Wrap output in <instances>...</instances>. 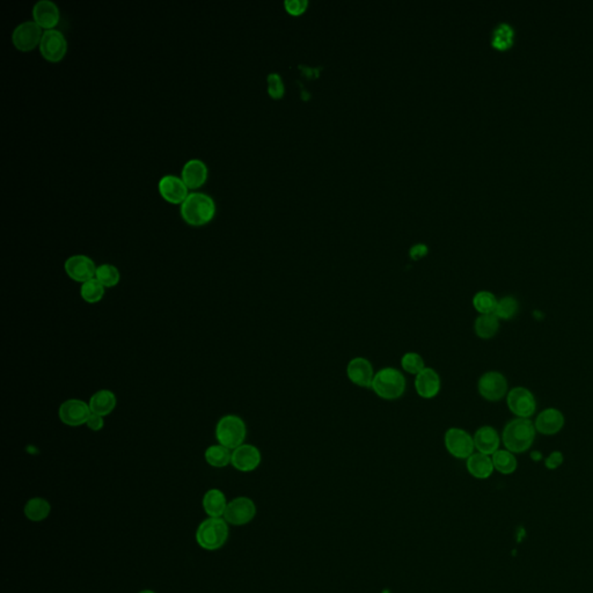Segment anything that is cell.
I'll list each match as a JSON object with an SVG mask.
<instances>
[{"label":"cell","instance_id":"6da1fadb","mask_svg":"<svg viewBox=\"0 0 593 593\" xmlns=\"http://www.w3.org/2000/svg\"><path fill=\"white\" fill-rule=\"evenodd\" d=\"M535 430L534 423L531 422L529 419H516L510 421L504 426L502 432V443L508 451L513 452L515 455L525 453L532 448L534 443Z\"/></svg>","mask_w":593,"mask_h":593},{"label":"cell","instance_id":"7a4b0ae2","mask_svg":"<svg viewBox=\"0 0 593 593\" xmlns=\"http://www.w3.org/2000/svg\"><path fill=\"white\" fill-rule=\"evenodd\" d=\"M371 390L383 400H397L406 393L407 379L402 371L386 366L376 372Z\"/></svg>","mask_w":593,"mask_h":593},{"label":"cell","instance_id":"3957f363","mask_svg":"<svg viewBox=\"0 0 593 593\" xmlns=\"http://www.w3.org/2000/svg\"><path fill=\"white\" fill-rule=\"evenodd\" d=\"M216 215V203L205 193H191L181 204V216L191 226L205 225Z\"/></svg>","mask_w":593,"mask_h":593},{"label":"cell","instance_id":"277c9868","mask_svg":"<svg viewBox=\"0 0 593 593\" xmlns=\"http://www.w3.org/2000/svg\"><path fill=\"white\" fill-rule=\"evenodd\" d=\"M247 437V426L241 417L236 415H225L218 421L216 426V438L218 444L236 450L240 445L245 444Z\"/></svg>","mask_w":593,"mask_h":593},{"label":"cell","instance_id":"5b68a950","mask_svg":"<svg viewBox=\"0 0 593 593\" xmlns=\"http://www.w3.org/2000/svg\"><path fill=\"white\" fill-rule=\"evenodd\" d=\"M229 538V526L225 519L210 517L197 529L196 540L198 545L207 551H217L225 545Z\"/></svg>","mask_w":593,"mask_h":593},{"label":"cell","instance_id":"8992f818","mask_svg":"<svg viewBox=\"0 0 593 593\" xmlns=\"http://www.w3.org/2000/svg\"><path fill=\"white\" fill-rule=\"evenodd\" d=\"M444 446L453 458L467 460L475 452L474 439L469 432L461 428H450L444 435Z\"/></svg>","mask_w":593,"mask_h":593},{"label":"cell","instance_id":"52a82bcc","mask_svg":"<svg viewBox=\"0 0 593 593\" xmlns=\"http://www.w3.org/2000/svg\"><path fill=\"white\" fill-rule=\"evenodd\" d=\"M477 390L484 400L497 402L509 393V384L505 376L497 371H488L477 381Z\"/></svg>","mask_w":593,"mask_h":593},{"label":"cell","instance_id":"ba28073f","mask_svg":"<svg viewBox=\"0 0 593 593\" xmlns=\"http://www.w3.org/2000/svg\"><path fill=\"white\" fill-rule=\"evenodd\" d=\"M506 405L510 412L518 419H529L537 412L534 394L526 387H513L506 395Z\"/></svg>","mask_w":593,"mask_h":593},{"label":"cell","instance_id":"9c48e42d","mask_svg":"<svg viewBox=\"0 0 593 593\" xmlns=\"http://www.w3.org/2000/svg\"><path fill=\"white\" fill-rule=\"evenodd\" d=\"M42 27L36 23L34 20H28L19 23L12 32V41L14 47L21 52H30L36 47H40L42 40Z\"/></svg>","mask_w":593,"mask_h":593},{"label":"cell","instance_id":"30bf717a","mask_svg":"<svg viewBox=\"0 0 593 593\" xmlns=\"http://www.w3.org/2000/svg\"><path fill=\"white\" fill-rule=\"evenodd\" d=\"M40 52L47 61H56L64 59L68 52V40L59 30H44L40 43Z\"/></svg>","mask_w":593,"mask_h":593},{"label":"cell","instance_id":"8fae6325","mask_svg":"<svg viewBox=\"0 0 593 593\" xmlns=\"http://www.w3.org/2000/svg\"><path fill=\"white\" fill-rule=\"evenodd\" d=\"M256 515V505L248 497H236L226 506L224 519L232 525L248 524Z\"/></svg>","mask_w":593,"mask_h":593},{"label":"cell","instance_id":"7c38bea8","mask_svg":"<svg viewBox=\"0 0 593 593\" xmlns=\"http://www.w3.org/2000/svg\"><path fill=\"white\" fill-rule=\"evenodd\" d=\"M97 265L88 255H72L65 261V272L68 277L78 283H85L95 278Z\"/></svg>","mask_w":593,"mask_h":593},{"label":"cell","instance_id":"4fadbf2b","mask_svg":"<svg viewBox=\"0 0 593 593\" xmlns=\"http://www.w3.org/2000/svg\"><path fill=\"white\" fill-rule=\"evenodd\" d=\"M90 412V405L79 399H70L61 403L59 409V419L65 426H80L88 422Z\"/></svg>","mask_w":593,"mask_h":593},{"label":"cell","instance_id":"5bb4252c","mask_svg":"<svg viewBox=\"0 0 593 593\" xmlns=\"http://www.w3.org/2000/svg\"><path fill=\"white\" fill-rule=\"evenodd\" d=\"M373 365L365 357H354L347 365V377L352 384L361 388H371L373 383Z\"/></svg>","mask_w":593,"mask_h":593},{"label":"cell","instance_id":"9a60e30c","mask_svg":"<svg viewBox=\"0 0 593 593\" xmlns=\"http://www.w3.org/2000/svg\"><path fill=\"white\" fill-rule=\"evenodd\" d=\"M261 452L255 445L242 444L232 451L231 465L236 471L249 473L261 465Z\"/></svg>","mask_w":593,"mask_h":593},{"label":"cell","instance_id":"2e32d148","mask_svg":"<svg viewBox=\"0 0 593 593\" xmlns=\"http://www.w3.org/2000/svg\"><path fill=\"white\" fill-rule=\"evenodd\" d=\"M159 193L172 204H182L189 195V188L180 176L164 175L158 184Z\"/></svg>","mask_w":593,"mask_h":593},{"label":"cell","instance_id":"e0dca14e","mask_svg":"<svg viewBox=\"0 0 593 593\" xmlns=\"http://www.w3.org/2000/svg\"><path fill=\"white\" fill-rule=\"evenodd\" d=\"M414 385L419 397L424 400H431L441 393L442 379L435 369L426 368L415 376Z\"/></svg>","mask_w":593,"mask_h":593},{"label":"cell","instance_id":"ac0fdd59","mask_svg":"<svg viewBox=\"0 0 593 593\" xmlns=\"http://www.w3.org/2000/svg\"><path fill=\"white\" fill-rule=\"evenodd\" d=\"M535 430L544 436H554L563 429L565 419L561 410L547 408L539 413L534 422Z\"/></svg>","mask_w":593,"mask_h":593},{"label":"cell","instance_id":"d6986e66","mask_svg":"<svg viewBox=\"0 0 593 593\" xmlns=\"http://www.w3.org/2000/svg\"><path fill=\"white\" fill-rule=\"evenodd\" d=\"M32 18L43 30H55L61 19V12L52 0H39L32 7Z\"/></svg>","mask_w":593,"mask_h":593},{"label":"cell","instance_id":"ffe728a7","mask_svg":"<svg viewBox=\"0 0 593 593\" xmlns=\"http://www.w3.org/2000/svg\"><path fill=\"white\" fill-rule=\"evenodd\" d=\"M473 439L477 452L491 457L495 452L500 450L502 437L493 426H484L475 431Z\"/></svg>","mask_w":593,"mask_h":593},{"label":"cell","instance_id":"44dd1931","mask_svg":"<svg viewBox=\"0 0 593 593\" xmlns=\"http://www.w3.org/2000/svg\"><path fill=\"white\" fill-rule=\"evenodd\" d=\"M208 166L203 160L200 159H191L184 164L182 172H181V178L186 182L189 189H196L203 186L208 180Z\"/></svg>","mask_w":593,"mask_h":593},{"label":"cell","instance_id":"7402d4cb","mask_svg":"<svg viewBox=\"0 0 593 593\" xmlns=\"http://www.w3.org/2000/svg\"><path fill=\"white\" fill-rule=\"evenodd\" d=\"M466 468L468 473L477 480H487L495 471L491 457L480 452H474L466 460Z\"/></svg>","mask_w":593,"mask_h":593},{"label":"cell","instance_id":"603a6c76","mask_svg":"<svg viewBox=\"0 0 593 593\" xmlns=\"http://www.w3.org/2000/svg\"><path fill=\"white\" fill-rule=\"evenodd\" d=\"M116 397L112 390H100L90 397L88 405L92 413L106 417L113 413L114 409L116 408Z\"/></svg>","mask_w":593,"mask_h":593},{"label":"cell","instance_id":"cb8c5ba5","mask_svg":"<svg viewBox=\"0 0 593 593\" xmlns=\"http://www.w3.org/2000/svg\"><path fill=\"white\" fill-rule=\"evenodd\" d=\"M501 320L495 314H480L475 319V335L481 340H490L500 330Z\"/></svg>","mask_w":593,"mask_h":593},{"label":"cell","instance_id":"d4e9b609","mask_svg":"<svg viewBox=\"0 0 593 593\" xmlns=\"http://www.w3.org/2000/svg\"><path fill=\"white\" fill-rule=\"evenodd\" d=\"M226 497L220 489H210L203 497V508L205 513L212 518H220L225 513Z\"/></svg>","mask_w":593,"mask_h":593},{"label":"cell","instance_id":"484cf974","mask_svg":"<svg viewBox=\"0 0 593 593\" xmlns=\"http://www.w3.org/2000/svg\"><path fill=\"white\" fill-rule=\"evenodd\" d=\"M491 460H493L495 471L498 472L501 474H513L518 467L516 455L513 452L508 451V450H501L500 448L498 451L495 452L491 455Z\"/></svg>","mask_w":593,"mask_h":593},{"label":"cell","instance_id":"4316f807","mask_svg":"<svg viewBox=\"0 0 593 593\" xmlns=\"http://www.w3.org/2000/svg\"><path fill=\"white\" fill-rule=\"evenodd\" d=\"M204 458L212 467L222 468L231 464L232 451L220 444L211 445L205 450Z\"/></svg>","mask_w":593,"mask_h":593},{"label":"cell","instance_id":"83f0119b","mask_svg":"<svg viewBox=\"0 0 593 593\" xmlns=\"http://www.w3.org/2000/svg\"><path fill=\"white\" fill-rule=\"evenodd\" d=\"M52 506L44 498L35 497L27 502L25 506V515L32 522H42L49 516Z\"/></svg>","mask_w":593,"mask_h":593},{"label":"cell","instance_id":"f1b7e54d","mask_svg":"<svg viewBox=\"0 0 593 593\" xmlns=\"http://www.w3.org/2000/svg\"><path fill=\"white\" fill-rule=\"evenodd\" d=\"M106 294V287L97 281V278H92L90 281L81 284L80 296L88 304L100 303Z\"/></svg>","mask_w":593,"mask_h":593},{"label":"cell","instance_id":"f546056e","mask_svg":"<svg viewBox=\"0 0 593 593\" xmlns=\"http://www.w3.org/2000/svg\"><path fill=\"white\" fill-rule=\"evenodd\" d=\"M496 296L490 291H479L473 296L472 304L479 314H493L497 306Z\"/></svg>","mask_w":593,"mask_h":593},{"label":"cell","instance_id":"4dcf8cb0","mask_svg":"<svg viewBox=\"0 0 593 593\" xmlns=\"http://www.w3.org/2000/svg\"><path fill=\"white\" fill-rule=\"evenodd\" d=\"M519 312L518 300L513 296H505L497 301L496 310L493 314L500 320H511Z\"/></svg>","mask_w":593,"mask_h":593},{"label":"cell","instance_id":"1f68e13d","mask_svg":"<svg viewBox=\"0 0 593 593\" xmlns=\"http://www.w3.org/2000/svg\"><path fill=\"white\" fill-rule=\"evenodd\" d=\"M95 278L106 289H109V287H116L117 284L119 283V281H121V274H119V270L115 265L104 263V265H99L97 268Z\"/></svg>","mask_w":593,"mask_h":593},{"label":"cell","instance_id":"d6a6232c","mask_svg":"<svg viewBox=\"0 0 593 593\" xmlns=\"http://www.w3.org/2000/svg\"><path fill=\"white\" fill-rule=\"evenodd\" d=\"M401 370L412 376H417L426 368L424 358L419 352H409L403 354L400 359Z\"/></svg>","mask_w":593,"mask_h":593},{"label":"cell","instance_id":"836d02e7","mask_svg":"<svg viewBox=\"0 0 593 593\" xmlns=\"http://www.w3.org/2000/svg\"><path fill=\"white\" fill-rule=\"evenodd\" d=\"M513 42V30L509 25L502 23L493 30V43L495 48L498 50H506L509 49Z\"/></svg>","mask_w":593,"mask_h":593},{"label":"cell","instance_id":"e575fe53","mask_svg":"<svg viewBox=\"0 0 593 593\" xmlns=\"http://www.w3.org/2000/svg\"><path fill=\"white\" fill-rule=\"evenodd\" d=\"M267 83L269 95L274 99H281L285 93V86H284L281 74L277 72H271L268 74Z\"/></svg>","mask_w":593,"mask_h":593},{"label":"cell","instance_id":"d590c367","mask_svg":"<svg viewBox=\"0 0 593 593\" xmlns=\"http://www.w3.org/2000/svg\"><path fill=\"white\" fill-rule=\"evenodd\" d=\"M284 6H285V10L292 16H299L306 11L309 1L307 0H285Z\"/></svg>","mask_w":593,"mask_h":593},{"label":"cell","instance_id":"8d00e7d4","mask_svg":"<svg viewBox=\"0 0 593 593\" xmlns=\"http://www.w3.org/2000/svg\"><path fill=\"white\" fill-rule=\"evenodd\" d=\"M563 461L564 457L562 452H551V455L546 458L545 466L549 468V469H551V471H554V469H558V468L563 464Z\"/></svg>","mask_w":593,"mask_h":593},{"label":"cell","instance_id":"74e56055","mask_svg":"<svg viewBox=\"0 0 593 593\" xmlns=\"http://www.w3.org/2000/svg\"><path fill=\"white\" fill-rule=\"evenodd\" d=\"M86 426H88V429L92 430V431H100V430L104 429V416L97 415V414L94 413L90 414L88 422H86Z\"/></svg>","mask_w":593,"mask_h":593},{"label":"cell","instance_id":"f35d334b","mask_svg":"<svg viewBox=\"0 0 593 593\" xmlns=\"http://www.w3.org/2000/svg\"><path fill=\"white\" fill-rule=\"evenodd\" d=\"M429 253V248L426 244H416L409 249V258L414 261H419L421 258H426Z\"/></svg>","mask_w":593,"mask_h":593},{"label":"cell","instance_id":"ab89813d","mask_svg":"<svg viewBox=\"0 0 593 593\" xmlns=\"http://www.w3.org/2000/svg\"><path fill=\"white\" fill-rule=\"evenodd\" d=\"M139 593H155V592H153V591H151V590H144V591H142V592H139Z\"/></svg>","mask_w":593,"mask_h":593}]
</instances>
